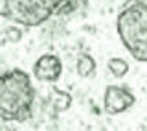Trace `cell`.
Masks as SVG:
<instances>
[{
	"mask_svg": "<svg viewBox=\"0 0 147 131\" xmlns=\"http://www.w3.org/2000/svg\"><path fill=\"white\" fill-rule=\"evenodd\" d=\"M35 89L22 68H11L0 76V116L4 122H26L31 118Z\"/></svg>",
	"mask_w": 147,
	"mask_h": 131,
	"instance_id": "6da1fadb",
	"label": "cell"
},
{
	"mask_svg": "<svg viewBox=\"0 0 147 131\" xmlns=\"http://www.w3.org/2000/svg\"><path fill=\"white\" fill-rule=\"evenodd\" d=\"M116 31L127 52L147 63V2L129 0L116 17Z\"/></svg>",
	"mask_w": 147,
	"mask_h": 131,
	"instance_id": "7a4b0ae2",
	"label": "cell"
},
{
	"mask_svg": "<svg viewBox=\"0 0 147 131\" xmlns=\"http://www.w3.org/2000/svg\"><path fill=\"white\" fill-rule=\"evenodd\" d=\"M0 13L7 20L28 28L40 26L55 15L53 9L44 6L40 0H2Z\"/></svg>",
	"mask_w": 147,
	"mask_h": 131,
	"instance_id": "3957f363",
	"label": "cell"
},
{
	"mask_svg": "<svg viewBox=\"0 0 147 131\" xmlns=\"http://www.w3.org/2000/svg\"><path fill=\"white\" fill-rule=\"evenodd\" d=\"M136 98L123 85H107L103 94V109L107 115H119L125 113L127 109H131L134 105Z\"/></svg>",
	"mask_w": 147,
	"mask_h": 131,
	"instance_id": "277c9868",
	"label": "cell"
},
{
	"mask_svg": "<svg viewBox=\"0 0 147 131\" xmlns=\"http://www.w3.org/2000/svg\"><path fill=\"white\" fill-rule=\"evenodd\" d=\"M63 74V61L55 54H42L33 63V78L42 83H55Z\"/></svg>",
	"mask_w": 147,
	"mask_h": 131,
	"instance_id": "5b68a950",
	"label": "cell"
},
{
	"mask_svg": "<svg viewBox=\"0 0 147 131\" xmlns=\"http://www.w3.org/2000/svg\"><path fill=\"white\" fill-rule=\"evenodd\" d=\"M86 9H88V0H61V4L55 9V15L70 17V15H79Z\"/></svg>",
	"mask_w": 147,
	"mask_h": 131,
	"instance_id": "8992f818",
	"label": "cell"
},
{
	"mask_svg": "<svg viewBox=\"0 0 147 131\" xmlns=\"http://www.w3.org/2000/svg\"><path fill=\"white\" fill-rule=\"evenodd\" d=\"M76 72L79 78H92L96 74V59L90 54H81L76 63Z\"/></svg>",
	"mask_w": 147,
	"mask_h": 131,
	"instance_id": "52a82bcc",
	"label": "cell"
},
{
	"mask_svg": "<svg viewBox=\"0 0 147 131\" xmlns=\"http://www.w3.org/2000/svg\"><path fill=\"white\" fill-rule=\"evenodd\" d=\"M52 105L55 113H63V111L70 109L72 105V94L66 91H59V89H53V98H52Z\"/></svg>",
	"mask_w": 147,
	"mask_h": 131,
	"instance_id": "ba28073f",
	"label": "cell"
},
{
	"mask_svg": "<svg viewBox=\"0 0 147 131\" xmlns=\"http://www.w3.org/2000/svg\"><path fill=\"white\" fill-rule=\"evenodd\" d=\"M107 68H109V72L112 74L114 78L121 79V78H125L129 74V68L131 67H129V63L123 57H110L107 61Z\"/></svg>",
	"mask_w": 147,
	"mask_h": 131,
	"instance_id": "9c48e42d",
	"label": "cell"
},
{
	"mask_svg": "<svg viewBox=\"0 0 147 131\" xmlns=\"http://www.w3.org/2000/svg\"><path fill=\"white\" fill-rule=\"evenodd\" d=\"M4 39H6L7 43H20L22 41V30L15 24L7 26L6 30H4Z\"/></svg>",
	"mask_w": 147,
	"mask_h": 131,
	"instance_id": "30bf717a",
	"label": "cell"
},
{
	"mask_svg": "<svg viewBox=\"0 0 147 131\" xmlns=\"http://www.w3.org/2000/svg\"><path fill=\"white\" fill-rule=\"evenodd\" d=\"M40 2H42L44 6H48L50 9H53V13H55V9H57L59 4H61V0H40Z\"/></svg>",
	"mask_w": 147,
	"mask_h": 131,
	"instance_id": "8fae6325",
	"label": "cell"
}]
</instances>
